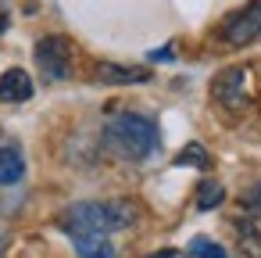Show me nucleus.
<instances>
[{"mask_svg": "<svg viewBox=\"0 0 261 258\" xmlns=\"http://www.w3.org/2000/svg\"><path fill=\"white\" fill-rule=\"evenodd\" d=\"M104 151L125 161H147L161 147L158 122L140 115V111H118L104 122Z\"/></svg>", "mask_w": 261, "mask_h": 258, "instance_id": "1", "label": "nucleus"}, {"mask_svg": "<svg viewBox=\"0 0 261 258\" xmlns=\"http://www.w3.org/2000/svg\"><path fill=\"white\" fill-rule=\"evenodd\" d=\"M236 233H240V251L247 258H261V226L254 219H236Z\"/></svg>", "mask_w": 261, "mask_h": 258, "instance_id": "9", "label": "nucleus"}, {"mask_svg": "<svg viewBox=\"0 0 261 258\" xmlns=\"http://www.w3.org/2000/svg\"><path fill=\"white\" fill-rule=\"evenodd\" d=\"M243 212H247V215H261V183L243 194Z\"/></svg>", "mask_w": 261, "mask_h": 258, "instance_id": "14", "label": "nucleus"}, {"mask_svg": "<svg viewBox=\"0 0 261 258\" xmlns=\"http://www.w3.org/2000/svg\"><path fill=\"white\" fill-rule=\"evenodd\" d=\"M33 97V76L25 68H8L0 76V101L4 104H25Z\"/></svg>", "mask_w": 261, "mask_h": 258, "instance_id": "6", "label": "nucleus"}, {"mask_svg": "<svg viewBox=\"0 0 261 258\" xmlns=\"http://www.w3.org/2000/svg\"><path fill=\"white\" fill-rule=\"evenodd\" d=\"M257 36H261V0H250L243 11H236V15L225 22L222 40H225L229 47H247V43H254Z\"/></svg>", "mask_w": 261, "mask_h": 258, "instance_id": "5", "label": "nucleus"}, {"mask_svg": "<svg viewBox=\"0 0 261 258\" xmlns=\"http://www.w3.org/2000/svg\"><path fill=\"white\" fill-rule=\"evenodd\" d=\"M175 165H193V169H211V154L204 144H186L175 158Z\"/></svg>", "mask_w": 261, "mask_h": 258, "instance_id": "12", "label": "nucleus"}, {"mask_svg": "<svg viewBox=\"0 0 261 258\" xmlns=\"http://www.w3.org/2000/svg\"><path fill=\"white\" fill-rule=\"evenodd\" d=\"M36 65L50 83H61L72 76V43L65 36H43L36 43Z\"/></svg>", "mask_w": 261, "mask_h": 258, "instance_id": "4", "label": "nucleus"}, {"mask_svg": "<svg viewBox=\"0 0 261 258\" xmlns=\"http://www.w3.org/2000/svg\"><path fill=\"white\" fill-rule=\"evenodd\" d=\"M79 258H115V244L108 237H72Z\"/></svg>", "mask_w": 261, "mask_h": 258, "instance_id": "10", "label": "nucleus"}, {"mask_svg": "<svg viewBox=\"0 0 261 258\" xmlns=\"http://www.w3.org/2000/svg\"><path fill=\"white\" fill-rule=\"evenodd\" d=\"M22 176H25V158H22V151H18L15 144H4V147H0V183L11 186V183H18Z\"/></svg>", "mask_w": 261, "mask_h": 258, "instance_id": "8", "label": "nucleus"}, {"mask_svg": "<svg viewBox=\"0 0 261 258\" xmlns=\"http://www.w3.org/2000/svg\"><path fill=\"white\" fill-rule=\"evenodd\" d=\"M222 201H225V186H222V183L204 179V183L197 186V208H200V212H211V208H218Z\"/></svg>", "mask_w": 261, "mask_h": 258, "instance_id": "11", "label": "nucleus"}, {"mask_svg": "<svg viewBox=\"0 0 261 258\" xmlns=\"http://www.w3.org/2000/svg\"><path fill=\"white\" fill-rule=\"evenodd\" d=\"M136 222V204L118 197V201H79L65 212L61 229L68 237H108L111 229H125Z\"/></svg>", "mask_w": 261, "mask_h": 258, "instance_id": "2", "label": "nucleus"}, {"mask_svg": "<svg viewBox=\"0 0 261 258\" xmlns=\"http://www.w3.org/2000/svg\"><path fill=\"white\" fill-rule=\"evenodd\" d=\"M97 79L100 83H150V72L147 68H129V65H111V61H100L97 65Z\"/></svg>", "mask_w": 261, "mask_h": 258, "instance_id": "7", "label": "nucleus"}, {"mask_svg": "<svg viewBox=\"0 0 261 258\" xmlns=\"http://www.w3.org/2000/svg\"><path fill=\"white\" fill-rule=\"evenodd\" d=\"M147 258H190L186 251H175V247H168V251H154V254H147Z\"/></svg>", "mask_w": 261, "mask_h": 258, "instance_id": "15", "label": "nucleus"}, {"mask_svg": "<svg viewBox=\"0 0 261 258\" xmlns=\"http://www.w3.org/2000/svg\"><path fill=\"white\" fill-rule=\"evenodd\" d=\"M190 254L193 258H229L222 244H215L211 237H193L190 240Z\"/></svg>", "mask_w": 261, "mask_h": 258, "instance_id": "13", "label": "nucleus"}, {"mask_svg": "<svg viewBox=\"0 0 261 258\" xmlns=\"http://www.w3.org/2000/svg\"><path fill=\"white\" fill-rule=\"evenodd\" d=\"M211 97L225 108V111H243L254 101V86H250V72L247 68H225L215 76L211 83Z\"/></svg>", "mask_w": 261, "mask_h": 258, "instance_id": "3", "label": "nucleus"}]
</instances>
